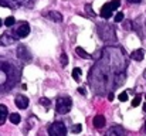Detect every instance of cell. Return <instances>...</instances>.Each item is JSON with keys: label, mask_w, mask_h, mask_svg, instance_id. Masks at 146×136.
I'll list each match as a JSON object with an SVG mask.
<instances>
[{"label": "cell", "mask_w": 146, "mask_h": 136, "mask_svg": "<svg viewBox=\"0 0 146 136\" xmlns=\"http://www.w3.org/2000/svg\"><path fill=\"white\" fill-rule=\"evenodd\" d=\"M102 51L104 57L98 60L90 72V85L98 95H104L105 90L112 91L119 88L126 80L123 50L106 47Z\"/></svg>", "instance_id": "1"}, {"label": "cell", "mask_w": 146, "mask_h": 136, "mask_svg": "<svg viewBox=\"0 0 146 136\" xmlns=\"http://www.w3.org/2000/svg\"><path fill=\"white\" fill-rule=\"evenodd\" d=\"M19 74H14V67L7 62H0V91H4L16 85Z\"/></svg>", "instance_id": "2"}, {"label": "cell", "mask_w": 146, "mask_h": 136, "mask_svg": "<svg viewBox=\"0 0 146 136\" xmlns=\"http://www.w3.org/2000/svg\"><path fill=\"white\" fill-rule=\"evenodd\" d=\"M98 34H99V38L108 44H115L118 41V37H116V31H115V26L112 24H98Z\"/></svg>", "instance_id": "3"}, {"label": "cell", "mask_w": 146, "mask_h": 136, "mask_svg": "<svg viewBox=\"0 0 146 136\" xmlns=\"http://www.w3.org/2000/svg\"><path fill=\"white\" fill-rule=\"evenodd\" d=\"M72 108V101L70 96H60L55 102V112L60 115H65L71 111Z\"/></svg>", "instance_id": "4"}, {"label": "cell", "mask_w": 146, "mask_h": 136, "mask_svg": "<svg viewBox=\"0 0 146 136\" xmlns=\"http://www.w3.org/2000/svg\"><path fill=\"white\" fill-rule=\"evenodd\" d=\"M48 136H67V128L64 122L55 121L48 126Z\"/></svg>", "instance_id": "5"}, {"label": "cell", "mask_w": 146, "mask_h": 136, "mask_svg": "<svg viewBox=\"0 0 146 136\" xmlns=\"http://www.w3.org/2000/svg\"><path fill=\"white\" fill-rule=\"evenodd\" d=\"M119 6H121V1H119V0H112L111 3H106V4L102 6L99 16H101L102 19H109V17L112 16V13H113Z\"/></svg>", "instance_id": "6"}, {"label": "cell", "mask_w": 146, "mask_h": 136, "mask_svg": "<svg viewBox=\"0 0 146 136\" xmlns=\"http://www.w3.org/2000/svg\"><path fill=\"white\" fill-rule=\"evenodd\" d=\"M31 0H0V6L9 7V9H19L20 6H31Z\"/></svg>", "instance_id": "7"}, {"label": "cell", "mask_w": 146, "mask_h": 136, "mask_svg": "<svg viewBox=\"0 0 146 136\" xmlns=\"http://www.w3.org/2000/svg\"><path fill=\"white\" fill-rule=\"evenodd\" d=\"M16 54H17V57H19V58H20L23 62H30V61L33 60V55H31L30 50H29L26 45H23V44L17 45Z\"/></svg>", "instance_id": "8"}, {"label": "cell", "mask_w": 146, "mask_h": 136, "mask_svg": "<svg viewBox=\"0 0 146 136\" xmlns=\"http://www.w3.org/2000/svg\"><path fill=\"white\" fill-rule=\"evenodd\" d=\"M13 34L17 37V38H24L30 34V24L27 21H21L19 24V27L13 31Z\"/></svg>", "instance_id": "9"}, {"label": "cell", "mask_w": 146, "mask_h": 136, "mask_svg": "<svg viewBox=\"0 0 146 136\" xmlns=\"http://www.w3.org/2000/svg\"><path fill=\"white\" fill-rule=\"evenodd\" d=\"M19 38L13 33H3L0 36V45H11L14 44Z\"/></svg>", "instance_id": "10"}, {"label": "cell", "mask_w": 146, "mask_h": 136, "mask_svg": "<svg viewBox=\"0 0 146 136\" xmlns=\"http://www.w3.org/2000/svg\"><path fill=\"white\" fill-rule=\"evenodd\" d=\"M105 136H128V133H126V131L121 125H115V126L108 129V132L105 133Z\"/></svg>", "instance_id": "11"}, {"label": "cell", "mask_w": 146, "mask_h": 136, "mask_svg": "<svg viewBox=\"0 0 146 136\" xmlns=\"http://www.w3.org/2000/svg\"><path fill=\"white\" fill-rule=\"evenodd\" d=\"M14 102H16V106L19 108V109H26L27 106H29V98L26 96V95H17L16 96V99H14Z\"/></svg>", "instance_id": "12"}, {"label": "cell", "mask_w": 146, "mask_h": 136, "mask_svg": "<svg viewBox=\"0 0 146 136\" xmlns=\"http://www.w3.org/2000/svg\"><path fill=\"white\" fill-rule=\"evenodd\" d=\"M43 16L50 19V20H52L54 23H61L62 21V14L60 11H55V10H51L48 13H43Z\"/></svg>", "instance_id": "13"}, {"label": "cell", "mask_w": 146, "mask_h": 136, "mask_svg": "<svg viewBox=\"0 0 146 136\" xmlns=\"http://www.w3.org/2000/svg\"><path fill=\"white\" fill-rule=\"evenodd\" d=\"M105 123H106V119H105L104 115H97V116H94V119H92V125H94L97 129L104 128Z\"/></svg>", "instance_id": "14"}, {"label": "cell", "mask_w": 146, "mask_h": 136, "mask_svg": "<svg viewBox=\"0 0 146 136\" xmlns=\"http://www.w3.org/2000/svg\"><path fill=\"white\" fill-rule=\"evenodd\" d=\"M143 57H145V51L142 48H138V50H135V51L131 52V58L135 60V61H142Z\"/></svg>", "instance_id": "15"}, {"label": "cell", "mask_w": 146, "mask_h": 136, "mask_svg": "<svg viewBox=\"0 0 146 136\" xmlns=\"http://www.w3.org/2000/svg\"><path fill=\"white\" fill-rule=\"evenodd\" d=\"M7 115H9V109H7V106L3 105V103H0V126L6 122Z\"/></svg>", "instance_id": "16"}, {"label": "cell", "mask_w": 146, "mask_h": 136, "mask_svg": "<svg viewBox=\"0 0 146 136\" xmlns=\"http://www.w3.org/2000/svg\"><path fill=\"white\" fill-rule=\"evenodd\" d=\"M75 52H77L80 57L85 58V60H90V58H92V55H91V54H88V52H87L85 50H82L81 47H77V48H75Z\"/></svg>", "instance_id": "17"}, {"label": "cell", "mask_w": 146, "mask_h": 136, "mask_svg": "<svg viewBox=\"0 0 146 136\" xmlns=\"http://www.w3.org/2000/svg\"><path fill=\"white\" fill-rule=\"evenodd\" d=\"M9 119H10V122H11V123H14V125H19V123H20V121H21V118H20V115H19V113H10Z\"/></svg>", "instance_id": "18"}, {"label": "cell", "mask_w": 146, "mask_h": 136, "mask_svg": "<svg viewBox=\"0 0 146 136\" xmlns=\"http://www.w3.org/2000/svg\"><path fill=\"white\" fill-rule=\"evenodd\" d=\"M81 74H82V70L81 68H74L72 70V78L75 80V81H80V77H81Z\"/></svg>", "instance_id": "19"}, {"label": "cell", "mask_w": 146, "mask_h": 136, "mask_svg": "<svg viewBox=\"0 0 146 136\" xmlns=\"http://www.w3.org/2000/svg\"><path fill=\"white\" fill-rule=\"evenodd\" d=\"M38 103H40L41 106H44L46 109H50V106H51V101H50L48 98H41Z\"/></svg>", "instance_id": "20"}, {"label": "cell", "mask_w": 146, "mask_h": 136, "mask_svg": "<svg viewBox=\"0 0 146 136\" xmlns=\"http://www.w3.org/2000/svg\"><path fill=\"white\" fill-rule=\"evenodd\" d=\"M14 23H16V19H14L13 16H9V17L4 20V26H7V27H11V26H14Z\"/></svg>", "instance_id": "21"}, {"label": "cell", "mask_w": 146, "mask_h": 136, "mask_svg": "<svg viewBox=\"0 0 146 136\" xmlns=\"http://www.w3.org/2000/svg\"><path fill=\"white\" fill-rule=\"evenodd\" d=\"M81 131H82V125H81V123H75V125L71 128V132H72V133H80Z\"/></svg>", "instance_id": "22"}, {"label": "cell", "mask_w": 146, "mask_h": 136, "mask_svg": "<svg viewBox=\"0 0 146 136\" xmlns=\"http://www.w3.org/2000/svg\"><path fill=\"white\" fill-rule=\"evenodd\" d=\"M141 102H142V95H136L132 101V106H139Z\"/></svg>", "instance_id": "23"}, {"label": "cell", "mask_w": 146, "mask_h": 136, "mask_svg": "<svg viewBox=\"0 0 146 136\" xmlns=\"http://www.w3.org/2000/svg\"><path fill=\"white\" fill-rule=\"evenodd\" d=\"M60 58H61V65H62V67H65V65L68 64V57H67V54H65V52H62Z\"/></svg>", "instance_id": "24"}, {"label": "cell", "mask_w": 146, "mask_h": 136, "mask_svg": "<svg viewBox=\"0 0 146 136\" xmlns=\"http://www.w3.org/2000/svg\"><path fill=\"white\" fill-rule=\"evenodd\" d=\"M128 92H121L119 95H118V99L119 101H122V102H125V101H128Z\"/></svg>", "instance_id": "25"}, {"label": "cell", "mask_w": 146, "mask_h": 136, "mask_svg": "<svg viewBox=\"0 0 146 136\" xmlns=\"http://www.w3.org/2000/svg\"><path fill=\"white\" fill-rule=\"evenodd\" d=\"M122 20H123V13H122V11L116 13V16H115V23H121Z\"/></svg>", "instance_id": "26"}, {"label": "cell", "mask_w": 146, "mask_h": 136, "mask_svg": "<svg viewBox=\"0 0 146 136\" xmlns=\"http://www.w3.org/2000/svg\"><path fill=\"white\" fill-rule=\"evenodd\" d=\"M123 29L125 30H132V21H125V24H123Z\"/></svg>", "instance_id": "27"}, {"label": "cell", "mask_w": 146, "mask_h": 136, "mask_svg": "<svg viewBox=\"0 0 146 136\" xmlns=\"http://www.w3.org/2000/svg\"><path fill=\"white\" fill-rule=\"evenodd\" d=\"M113 98H115L113 91H109V94H108V99H109V101H113Z\"/></svg>", "instance_id": "28"}, {"label": "cell", "mask_w": 146, "mask_h": 136, "mask_svg": "<svg viewBox=\"0 0 146 136\" xmlns=\"http://www.w3.org/2000/svg\"><path fill=\"white\" fill-rule=\"evenodd\" d=\"M78 94H81V95H85V94H87V91H85V88H82V87H80V88H78Z\"/></svg>", "instance_id": "29"}, {"label": "cell", "mask_w": 146, "mask_h": 136, "mask_svg": "<svg viewBox=\"0 0 146 136\" xmlns=\"http://www.w3.org/2000/svg\"><path fill=\"white\" fill-rule=\"evenodd\" d=\"M129 3H133V4H136V3H141L142 0H128Z\"/></svg>", "instance_id": "30"}, {"label": "cell", "mask_w": 146, "mask_h": 136, "mask_svg": "<svg viewBox=\"0 0 146 136\" xmlns=\"http://www.w3.org/2000/svg\"><path fill=\"white\" fill-rule=\"evenodd\" d=\"M143 112H146V103H143Z\"/></svg>", "instance_id": "31"}, {"label": "cell", "mask_w": 146, "mask_h": 136, "mask_svg": "<svg viewBox=\"0 0 146 136\" xmlns=\"http://www.w3.org/2000/svg\"><path fill=\"white\" fill-rule=\"evenodd\" d=\"M143 77H145V78H146V70H145V71H143Z\"/></svg>", "instance_id": "32"}, {"label": "cell", "mask_w": 146, "mask_h": 136, "mask_svg": "<svg viewBox=\"0 0 146 136\" xmlns=\"http://www.w3.org/2000/svg\"><path fill=\"white\" fill-rule=\"evenodd\" d=\"M1 24H3V21H1V20H0V27H1Z\"/></svg>", "instance_id": "33"}, {"label": "cell", "mask_w": 146, "mask_h": 136, "mask_svg": "<svg viewBox=\"0 0 146 136\" xmlns=\"http://www.w3.org/2000/svg\"><path fill=\"white\" fill-rule=\"evenodd\" d=\"M145 132H146V122H145Z\"/></svg>", "instance_id": "34"}]
</instances>
